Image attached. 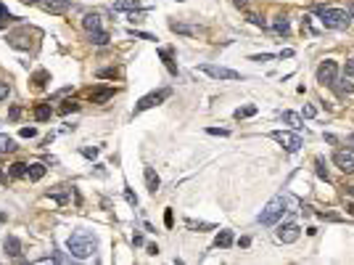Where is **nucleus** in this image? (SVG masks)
Masks as SVG:
<instances>
[{
    "mask_svg": "<svg viewBox=\"0 0 354 265\" xmlns=\"http://www.w3.org/2000/svg\"><path fill=\"white\" fill-rule=\"evenodd\" d=\"M66 247L71 252V257H77V260H88V257L95 255L98 249V239L93 234H88V231H77V234L69 236Z\"/></svg>",
    "mask_w": 354,
    "mask_h": 265,
    "instance_id": "f257e3e1",
    "label": "nucleus"
},
{
    "mask_svg": "<svg viewBox=\"0 0 354 265\" xmlns=\"http://www.w3.org/2000/svg\"><path fill=\"white\" fill-rule=\"evenodd\" d=\"M317 14L325 29H344L349 27V19H352L344 8H317Z\"/></svg>",
    "mask_w": 354,
    "mask_h": 265,
    "instance_id": "f03ea898",
    "label": "nucleus"
},
{
    "mask_svg": "<svg viewBox=\"0 0 354 265\" xmlns=\"http://www.w3.org/2000/svg\"><path fill=\"white\" fill-rule=\"evenodd\" d=\"M286 207H288V199L286 196H275L267 202V207L259 212V223L262 225H275L283 217V212H286Z\"/></svg>",
    "mask_w": 354,
    "mask_h": 265,
    "instance_id": "7ed1b4c3",
    "label": "nucleus"
},
{
    "mask_svg": "<svg viewBox=\"0 0 354 265\" xmlns=\"http://www.w3.org/2000/svg\"><path fill=\"white\" fill-rule=\"evenodd\" d=\"M199 72L214 77V80H241V72L227 69V67H217V64H199Z\"/></svg>",
    "mask_w": 354,
    "mask_h": 265,
    "instance_id": "20e7f679",
    "label": "nucleus"
},
{
    "mask_svg": "<svg viewBox=\"0 0 354 265\" xmlns=\"http://www.w3.org/2000/svg\"><path fill=\"white\" fill-rule=\"evenodd\" d=\"M270 138H272V141H278V144L283 146L286 151H291V154H293V151H299V148L304 146V141H301L296 133H288V130H275V133H270Z\"/></svg>",
    "mask_w": 354,
    "mask_h": 265,
    "instance_id": "39448f33",
    "label": "nucleus"
},
{
    "mask_svg": "<svg viewBox=\"0 0 354 265\" xmlns=\"http://www.w3.org/2000/svg\"><path fill=\"white\" fill-rule=\"evenodd\" d=\"M336 77H338V64L336 61H333V59L320 61V67H317V82H320V85H333Z\"/></svg>",
    "mask_w": 354,
    "mask_h": 265,
    "instance_id": "423d86ee",
    "label": "nucleus"
},
{
    "mask_svg": "<svg viewBox=\"0 0 354 265\" xmlns=\"http://www.w3.org/2000/svg\"><path fill=\"white\" fill-rule=\"evenodd\" d=\"M164 98H169V90H167V88H164V90H156V93L143 96V98L135 103V112H133V114H140V112H146V109H154L156 103H161Z\"/></svg>",
    "mask_w": 354,
    "mask_h": 265,
    "instance_id": "0eeeda50",
    "label": "nucleus"
},
{
    "mask_svg": "<svg viewBox=\"0 0 354 265\" xmlns=\"http://www.w3.org/2000/svg\"><path fill=\"white\" fill-rule=\"evenodd\" d=\"M333 162L341 172H354V148H338L333 154Z\"/></svg>",
    "mask_w": 354,
    "mask_h": 265,
    "instance_id": "6e6552de",
    "label": "nucleus"
},
{
    "mask_svg": "<svg viewBox=\"0 0 354 265\" xmlns=\"http://www.w3.org/2000/svg\"><path fill=\"white\" fill-rule=\"evenodd\" d=\"M299 234H301V228L296 223H286V225H280L278 231H275V239L278 241H283V244H293L299 239Z\"/></svg>",
    "mask_w": 354,
    "mask_h": 265,
    "instance_id": "1a4fd4ad",
    "label": "nucleus"
},
{
    "mask_svg": "<svg viewBox=\"0 0 354 265\" xmlns=\"http://www.w3.org/2000/svg\"><path fill=\"white\" fill-rule=\"evenodd\" d=\"M69 5H71L69 0H43V8L48 14H66Z\"/></svg>",
    "mask_w": 354,
    "mask_h": 265,
    "instance_id": "9d476101",
    "label": "nucleus"
},
{
    "mask_svg": "<svg viewBox=\"0 0 354 265\" xmlns=\"http://www.w3.org/2000/svg\"><path fill=\"white\" fill-rule=\"evenodd\" d=\"M143 175H146V186H148V191H151V193H156V191H159L161 180H159V175H156V170H154V167H146V170H143Z\"/></svg>",
    "mask_w": 354,
    "mask_h": 265,
    "instance_id": "9b49d317",
    "label": "nucleus"
},
{
    "mask_svg": "<svg viewBox=\"0 0 354 265\" xmlns=\"http://www.w3.org/2000/svg\"><path fill=\"white\" fill-rule=\"evenodd\" d=\"M3 247H5V252H8L11 257H22V241H19L16 236H5Z\"/></svg>",
    "mask_w": 354,
    "mask_h": 265,
    "instance_id": "f8f14e48",
    "label": "nucleus"
},
{
    "mask_svg": "<svg viewBox=\"0 0 354 265\" xmlns=\"http://www.w3.org/2000/svg\"><path fill=\"white\" fill-rule=\"evenodd\" d=\"M45 172H48V167H45L43 162H35V165H29V167H27V178H29V180H35V183L45 178Z\"/></svg>",
    "mask_w": 354,
    "mask_h": 265,
    "instance_id": "ddd939ff",
    "label": "nucleus"
},
{
    "mask_svg": "<svg viewBox=\"0 0 354 265\" xmlns=\"http://www.w3.org/2000/svg\"><path fill=\"white\" fill-rule=\"evenodd\" d=\"M82 27L88 29V32L101 29V14H85V16H82Z\"/></svg>",
    "mask_w": 354,
    "mask_h": 265,
    "instance_id": "4468645a",
    "label": "nucleus"
},
{
    "mask_svg": "<svg viewBox=\"0 0 354 265\" xmlns=\"http://www.w3.org/2000/svg\"><path fill=\"white\" fill-rule=\"evenodd\" d=\"M11 151H16V141L11 135L0 133V154H11Z\"/></svg>",
    "mask_w": 354,
    "mask_h": 265,
    "instance_id": "2eb2a0df",
    "label": "nucleus"
},
{
    "mask_svg": "<svg viewBox=\"0 0 354 265\" xmlns=\"http://www.w3.org/2000/svg\"><path fill=\"white\" fill-rule=\"evenodd\" d=\"M254 114H257V106H254V103H248V106H238L233 112V117L235 120H246V117H254Z\"/></svg>",
    "mask_w": 354,
    "mask_h": 265,
    "instance_id": "dca6fc26",
    "label": "nucleus"
},
{
    "mask_svg": "<svg viewBox=\"0 0 354 265\" xmlns=\"http://www.w3.org/2000/svg\"><path fill=\"white\" fill-rule=\"evenodd\" d=\"M230 244H233V231H220L217 239H214V247L225 249V247H230Z\"/></svg>",
    "mask_w": 354,
    "mask_h": 265,
    "instance_id": "f3484780",
    "label": "nucleus"
},
{
    "mask_svg": "<svg viewBox=\"0 0 354 265\" xmlns=\"http://www.w3.org/2000/svg\"><path fill=\"white\" fill-rule=\"evenodd\" d=\"M140 8V0H116L114 11H137Z\"/></svg>",
    "mask_w": 354,
    "mask_h": 265,
    "instance_id": "a211bd4d",
    "label": "nucleus"
},
{
    "mask_svg": "<svg viewBox=\"0 0 354 265\" xmlns=\"http://www.w3.org/2000/svg\"><path fill=\"white\" fill-rule=\"evenodd\" d=\"M169 29H172V32H180V35H199V27H191V24H177V22H172V24H169Z\"/></svg>",
    "mask_w": 354,
    "mask_h": 265,
    "instance_id": "6ab92c4d",
    "label": "nucleus"
},
{
    "mask_svg": "<svg viewBox=\"0 0 354 265\" xmlns=\"http://www.w3.org/2000/svg\"><path fill=\"white\" fill-rule=\"evenodd\" d=\"M50 114H53V109H50V103H40V106L35 109V120H37V122H45V120H50Z\"/></svg>",
    "mask_w": 354,
    "mask_h": 265,
    "instance_id": "aec40b11",
    "label": "nucleus"
},
{
    "mask_svg": "<svg viewBox=\"0 0 354 265\" xmlns=\"http://www.w3.org/2000/svg\"><path fill=\"white\" fill-rule=\"evenodd\" d=\"M331 88H336V90H338V96H352V93H354V85H352L349 80H341V82L336 80Z\"/></svg>",
    "mask_w": 354,
    "mask_h": 265,
    "instance_id": "412c9836",
    "label": "nucleus"
},
{
    "mask_svg": "<svg viewBox=\"0 0 354 265\" xmlns=\"http://www.w3.org/2000/svg\"><path fill=\"white\" fill-rule=\"evenodd\" d=\"M283 122H286V125H291L293 130H301V117L296 112H283Z\"/></svg>",
    "mask_w": 354,
    "mask_h": 265,
    "instance_id": "4be33fe9",
    "label": "nucleus"
},
{
    "mask_svg": "<svg viewBox=\"0 0 354 265\" xmlns=\"http://www.w3.org/2000/svg\"><path fill=\"white\" fill-rule=\"evenodd\" d=\"M90 43H95V45H106V43H109V32H103V29H93V32H90Z\"/></svg>",
    "mask_w": 354,
    "mask_h": 265,
    "instance_id": "5701e85b",
    "label": "nucleus"
},
{
    "mask_svg": "<svg viewBox=\"0 0 354 265\" xmlns=\"http://www.w3.org/2000/svg\"><path fill=\"white\" fill-rule=\"evenodd\" d=\"M159 56H161L164 67H167V69H169V74H177V67H175V61H172V56H169V50H164V48H159Z\"/></svg>",
    "mask_w": 354,
    "mask_h": 265,
    "instance_id": "b1692460",
    "label": "nucleus"
},
{
    "mask_svg": "<svg viewBox=\"0 0 354 265\" xmlns=\"http://www.w3.org/2000/svg\"><path fill=\"white\" fill-rule=\"evenodd\" d=\"M272 27H275V32H278V35H288V32H291V27H288V19H286V16H278Z\"/></svg>",
    "mask_w": 354,
    "mask_h": 265,
    "instance_id": "393cba45",
    "label": "nucleus"
},
{
    "mask_svg": "<svg viewBox=\"0 0 354 265\" xmlns=\"http://www.w3.org/2000/svg\"><path fill=\"white\" fill-rule=\"evenodd\" d=\"M27 167L29 165H24V162H14L11 165V178H27Z\"/></svg>",
    "mask_w": 354,
    "mask_h": 265,
    "instance_id": "a878e982",
    "label": "nucleus"
},
{
    "mask_svg": "<svg viewBox=\"0 0 354 265\" xmlns=\"http://www.w3.org/2000/svg\"><path fill=\"white\" fill-rule=\"evenodd\" d=\"M8 22H16V16L11 14V11L5 8L3 3H0V29H3V27H5V24H8Z\"/></svg>",
    "mask_w": 354,
    "mask_h": 265,
    "instance_id": "bb28decb",
    "label": "nucleus"
},
{
    "mask_svg": "<svg viewBox=\"0 0 354 265\" xmlns=\"http://www.w3.org/2000/svg\"><path fill=\"white\" fill-rule=\"evenodd\" d=\"M314 170H317V175L323 178V180H328V165H325V159H323V157L314 159Z\"/></svg>",
    "mask_w": 354,
    "mask_h": 265,
    "instance_id": "cd10ccee",
    "label": "nucleus"
},
{
    "mask_svg": "<svg viewBox=\"0 0 354 265\" xmlns=\"http://www.w3.org/2000/svg\"><path fill=\"white\" fill-rule=\"evenodd\" d=\"M111 96H114V90H98V93H93L90 98H93V103H103V101H109Z\"/></svg>",
    "mask_w": 354,
    "mask_h": 265,
    "instance_id": "c85d7f7f",
    "label": "nucleus"
},
{
    "mask_svg": "<svg viewBox=\"0 0 354 265\" xmlns=\"http://www.w3.org/2000/svg\"><path fill=\"white\" fill-rule=\"evenodd\" d=\"M48 196H53L58 204H64V202H66V199H69V196H66V191H61V189H53V191H48Z\"/></svg>",
    "mask_w": 354,
    "mask_h": 265,
    "instance_id": "c756f323",
    "label": "nucleus"
},
{
    "mask_svg": "<svg viewBox=\"0 0 354 265\" xmlns=\"http://www.w3.org/2000/svg\"><path fill=\"white\" fill-rule=\"evenodd\" d=\"M77 109H80V103H77V101H66L61 109H58V112H61V114H69V112H77Z\"/></svg>",
    "mask_w": 354,
    "mask_h": 265,
    "instance_id": "7c9ffc66",
    "label": "nucleus"
},
{
    "mask_svg": "<svg viewBox=\"0 0 354 265\" xmlns=\"http://www.w3.org/2000/svg\"><path fill=\"white\" fill-rule=\"evenodd\" d=\"M19 117H22V106H11V109H8V120L16 122Z\"/></svg>",
    "mask_w": 354,
    "mask_h": 265,
    "instance_id": "2f4dec72",
    "label": "nucleus"
},
{
    "mask_svg": "<svg viewBox=\"0 0 354 265\" xmlns=\"http://www.w3.org/2000/svg\"><path fill=\"white\" fill-rule=\"evenodd\" d=\"M209 135H230V130H225V127H206Z\"/></svg>",
    "mask_w": 354,
    "mask_h": 265,
    "instance_id": "473e14b6",
    "label": "nucleus"
},
{
    "mask_svg": "<svg viewBox=\"0 0 354 265\" xmlns=\"http://www.w3.org/2000/svg\"><path fill=\"white\" fill-rule=\"evenodd\" d=\"M35 135H37L35 127H22V138H35Z\"/></svg>",
    "mask_w": 354,
    "mask_h": 265,
    "instance_id": "72a5a7b5",
    "label": "nucleus"
},
{
    "mask_svg": "<svg viewBox=\"0 0 354 265\" xmlns=\"http://www.w3.org/2000/svg\"><path fill=\"white\" fill-rule=\"evenodd\" d=\"M188 228H212V223H196V220H188Z\"/></svg>",
    "mask_w": 354,
    "mask_h": 265,
    "instance_id": "f704fd0d",
    "label": "nucleus"
},
{
    "mask_svg": "<svg viewBox=\"0 0 354 265\" xmlns=\"http://www.w3.org/2000/svg\"><path fill=\"white\" fill-rule=\"evenodd\" d=\"M344 72H346V77H354V59H349V61H346Z\"/></svg>",
    "mask_w": 354,
    "mask_h": 265,
    "instance_id": "c9c22d12",
    "label": "nucleus"
},
{
    "mask_svg": "<svg viewBox=\"0 0 354 265\" xmlns=\"http://www.w3.org/2000/svg\"><path fill=\"white\" fill-rule=\"evenodd\" d=\"M82 154H85L88 159H95V157H98V148H82Z\"/></svg>",
    "mask_w": 354,
    "mask_h": 265,
    "instance_id": "e433bc0d",
    "label": "nucleus"
},
{
    "mask_svg": "<svg viewBox=\"0 0 354 265\" xmlns=\"http://www.w3.org/2000/svg\"><path fill=\"white\" fill-rule=\"evenodd\" d=\"M8 98V82H0V101Z\"/></svg>",
    "mask_w": 354,
    "mask_h": 265,
    "instance_id": "4c0bfd02",
    "label": "nucleus"
},
{
    "mask_svg": "<svg viewBox=\"0 0 354 265\" xmlns=\"http://www.w3.org/2000/svg\"><path fill=\"white\" fill-rule=\"evenodd\" d=\"M164 225H167V228H172V210L164 212Z\"/></svg>",
    "mask_w": 354,
    "mask_h": 265,
    "instance_id": "58836bf2",
    "label": "nucleus"
},
{
    "mask_svg": "<svg viewBox=\"0 0 354 265\" xmlns=\"http://www.w3.org/2000/svg\"><path fill=\"white\" fill-rule=\"evenodd\" d=\"M98 77H116V69H101Z\"/></svg>",
    "mask_w": 354,
    "mask_h": 265,
    "instance_id": "ea45409f",
    "label": "nucleus"
},
{
    "mask_svg": "<svg viewBox=\"0 0 354 265\" xmlns=\"http://www.w3.org/2000/svg\"><path fill=\"white\" fill-rule=\"evenodd\" d=\"M124 196H127V202H130V204H137V196H135V193H133V191H130V189H127V191H124Z\"/></svg>",
    "mask_w": 354,
    "mask_h": 265,
    "instance_id": "a19ab883",
    "label": "nucleus"
},
{
    "mask_svg": "<svg viewBox=\"0 0 354 265\" xmlns=\"http://www.w3.org/2000/svg\"><path fill=\"white\" fill-rule=\"evenodd\" d=\"M272 56L270 53H262V56H251V61H270Z\"/></svg>",
    "mask_w": 354,
    "mask_h": 265,
    "instance_id": "79ce46f5",
    "label": "nucleus"
},
{
    "mask_svg": "<svg viewBox=\"0 0 354 265\" xmlns=\"http://www.w3.org/2000/svg\"><path fill=\"white\" fill-rule=\"evenodd\" d=\"M304 117H314V106H304Z\"/></svg>",
    "mask_w": 354,
    "mask_h": 265,
    "instance_id": "37998d69",
    "label": "nucleus"
},
{
    "mask_svg": "<svg viewBox=\"0 0 354 265\" xmlns=\"http://www.w3.org/2000/svg\"><path fill=\"white\" fill-rule=\"evenodd\" d=\"M133 244H135V247H140V244H143V236L135 234V236H133Z\"/></svg>",
    "mask_w": 354,
    "mask_h": 265,
    "instance_id": "c03bdc74",
    "label": "nucleus"
},
{
    "mask_svg": "<svg viewBox=\"0 0 354 265\" xmlns=\"http://www.w3.org/2000/svg\"><path fill=\"white\" fill-rule=\"evenodd\" d=\"M148 255H159V247H156V244H148Z\"/></svg>",
    "mask_w": 354,
    "mask_h": 265,
    "instance_id": "a18cd8bd",
    "label": "nucleus"
},
{
    "mask_svg": "<svg viewBox=\"0 0 354 265\" xmlns=\"http://www.w3.org/2000/svg\"><path fill=\"white\" fill-rule=\"evenodd\" d=\"M233 3L238 5V8H246V3H248V0H233Z\"/></svg>",
    "mask_w": 354,
    "mask_h": 265,
    "instance_id": "49530a36",
    "label": "nucleus"
},
{
    "mask_svg": "<svg viewBox=\"0 0 354 265\" xmlns=\"http://www.w3.org/2000/svg\"><path fill=\"white\" fill-rule=\"evenodd\" d=\"M0 183H8V178H5L3 172H0Z\"/></svg>",
    "mask_w": 354,
    "mask_h": 265,
    "instance_id": "de8ad7c7",
    "label": "nucleus"
},
{
    "mask_svg": "<svg viewBox=\"0 0 354 265\" xmlns=\"http://www.w3.org/2000/svg\"><path fill=\"white\" fill-rule=\"evenodd\" d=\"M24 3H27V5H35V3H40V0H24Z\"/></svg>",
    "mask_w": 354,
    "mask_h": 265,
    "instance_id": "09e8293b",
    "label": "nucleus"
},
{
    "mask_svg": "<svg viewBox=\"0 0 354 265\" xmlns=\"http://www.w3.org/2000/svg\"><path fill=\"white\" fill-rule=\"evenodd\" d=\"M349 144H354V135H349Z\"/></svg>",
    "mask_w": 354,
    "mask_h": 265,
    "instance_id": "8fccbe9b",
    "label": "nucleus"
},
{
    "mask_svg": "<svg viewBox=\"0 0 354 265\" xmlns=\"http://www.w3.org/2000/svg\"><path fill=\"white\" fill-rule=\"evenodd\" d=\"M0 220H5V215H3V212H0Z\"/></svg>",
    "mask_w": 354,
    "mask_h": 265,
    "instance_id": "3c124183",
    "label": "nucleus"
},
{
    "mask_svg": "<svg viewBox=\"0 0 354 265\" xmlns=\"http://www.w3.org/2000/svg\"><path fill=\"white\" fill-rule=\"evenodd\" d=\"M352 14H354V3H352Z\"/></svg>",
    "mask_w": 354,
    "mask_h": 265,
    "instance_id": "603ef678",
    "label": "nucleus"
}]
</instances>
